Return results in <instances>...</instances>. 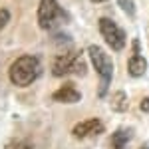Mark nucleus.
<instances>
[{"mask_svg":"<svg viewBox=\"0 0 149 149\" xmlns=\"http://www.w3.org/2000/svg\"><path fill=\"white\" fill-rule=\"evenodd\" d=\"M127 72L133 78H141L147 72V60L141 56L139 52H133V56L129 58V62H127Z\"/></svg>","mask_w":149,"mask_h":149,"instance_id":"nucleus-7","label":"nucleus"},{"mask_svg":"<svg viewBox=\"0 0 149 149\" xmlns=\"http://www.w3.org/2000/svg\"><path fill=\"white\" fill-rule=\"evenodd\" d=\"M103 129H105V125H103L102 119L92 117V119H84L80 123H76L74 129H72V133H74L76 137L84 139V137H92V135H100Z\"/></svg>","mask_w":149,"mask_h":149,"instance_id":"nucleus-6","label":"nucleus"},{"mask_svg":"<svg viewBox=\"0 0 149 149\" xmlns=\"http://www.w3.org/2000/svg\"><path fill=\"white\" fill-rule=\"evenodd\" d=\"M86 72V64L81 60V52H68L62 54L54 60L52 64V74L56 78L68 76V74H84Z\"/></svg>","mask_w":149,"mask_h":149,"instance_id":"nucleus-4","label":"nucleus"},{"mask_svg":"<svg viewBox=\"0 0 149 149\" xmlns=\"http://www.w3.org/2000/svg\"><path fill=\"white\" fill-rule=\"evenodd\" d=\"M6 149H32V145L28 141H12L10 145H6Z\"/></svg>","mask_w":149,"mask_h":149,"instance_id":"nucleus-13","label":"nucleus"},{"mask_svg":"<svg viewBox=\"0 0 149 149\" xmlns=\"http://www.w3.org/2000/svg\"><path fill=\"white\" fill-rule=\"evenodd\" d=\"M111 109L113 111H125L127 109V95L125 92H115L113 97H111Z\"/></svg>","mask_w":149,"mask_h":149,"instance_id":"nucleus-10","label":"nucleus"},{"mask_svg":"<svg viewBox=\"0 0 149 149\" xmlns=\"http://www.w3.org/2000/svg\"><path fill=\"white\" fill-rule=\"evenodd\" d=\"M97 26H100V34L103 36L105 44L111 48V50L119 52V50L125 48V32H123L111 18H100Z\"/></svg>","mask_w":149,"mask_h":149,"instance_id":"nucleus-5","label":"nucleus"},{"mask_svg":"<svg viewBox=\"0 0 149 149\" xmlns=\"http://www.w3.org/2000/svg\"><path fill=\"white\" fill-rule=\"evenodd\" d=\"M88 54H90V60H92L95 72L100 74V97H103L107 93L111 78H113V62L100 46H90Z\"/></svg>","mask_w":149,"mask_h":149,"instance_id":"nucleus-3","label":"nucleus"},{"mask_svg":"<svg viewBox=\"0 0 149 149\" xmlns=\"http://www.w3.org/2000/svg\"><path fill=\"white\" fill-rule=\"evenodd\" d=\"M40 74H42V64L36 56H20L18 60H14L8 72L10 81L18 88H26L34 84Z\"/></svg>","mask_w":149,"mask_h":149,"instance_id":"nucleus-1","label":"nucleus"},{"mask_svg":"<svg viewBox=\"0 0 149 149\" xmlns=\"http://www.w3.org/2000/svg\"><path fill=\"white\" fill-rule=\"evenodd\" d=\"M129 139H131V131L129 129H117V131L111 133L107 149H127Z\"/></svg>","mask_w":149,"mask_h":149,"instance_id":"nucleus-9","label":"nucleus"},{"mask_svg":"<svg viewBox=\"0 0 149 149\" xmlns=\"http://www.w3.org/2000/svg\"><path fill=\"white\" fill-rule=\"evenodd\" d=\"M93 4H100V2H107V0H92Z\"/></svg>","mask_w":149,"mask_h":149,"instance_id":"nucleus-16","label":"nucleus"},{"mask_svg":"<svg viewBox=\"0 0 149 149\" xmlns=\"http://www.w3.org/2000/svg\"><path fill=\"white\" fill-rule=\"evenodd\" d=\"M54 100H56V102H62V103H78L81 100V93L78 92L72 84H68V86H62V88L54 93Z\"/></svg>","mask_w":149,"mask_h":149,"instance_id":"nucleus-8","label":"nucleus"},{"mask_svg":"<svg viewBox=\"0 0 149 149\" xmlns=\"http://www.w3.org/2000/svg\"><path fill=\"white\" fill-rule=\"evenodd\" d=\"M10 22V10L6 8H0V30L6 28V24Z\"/></svg>","mask_w":149,"mask_h":149,"instance_id":"nucleus-12","label":"nucleus"},{"mask_svg":"<svg viewBox=\"0 0 149 149\" xmlns=\"http://www.w3.org/2000/svg\"><path fill=\"white\" fill-rule=\"evenodd\" d=\"M70 16L56 0H42L38 6V24L42 30H54L68 24Z\"/></svg>","mask_w":149,"mask_h":149,"instance_id":"nucleus-2","label":"nucleus"},{"mask_svg":"<svg viewBox=\"0 0 149 149\" xmlns=\"http://www.w3.org/2000/svg\"><path fill=\"white\" fill-rule=\"evenodd\" d=\"M119 6L127 12V16H129V18H133V16H135V4H133L131 0H119Z\"/></svg>","mask_w":149,"mask_h":149,"instance_id":"nucleus-11","label":"nucleus"},{"mask_svg":"<svg viewBox=\"0 0 149 149\" xmlns=\"http://www.w3.org/2000/svg\"><path fill=\"white\" fill-rule=\"evenodd\" d=\"M139 149H149V143H143V145H141Z\"/></svg>","mask_w":149,"mask_h":149,"instance_id":"nucleus-15","label":"nucleus"},{"mask_svg":"<svg viewBox=\"0 0 149 149\" xmlns=\"http://www.w3.org/2000/svg\"><path fill=\"white\" fill-rule=\"evenodd\" d=\"M139 107H141V111H145V113H147V111H149V97H143L141 103H139Z\"/></svg>","mask_w":149,"mask_h":149,"instance_id":"nucleus-14","label":"nucleus"}]
</instances>
